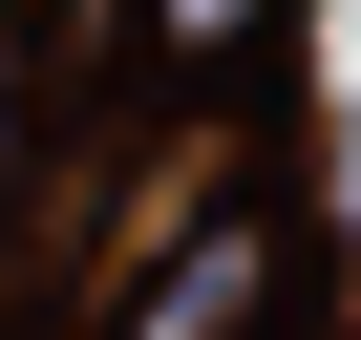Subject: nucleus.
I'll return each instance as SVG.
<instances>
[{"instance_id": "f03ea898", "label": "nucleus", "mask_w": 361, "mask_h": 340, "mask_svg": "<svg viewBox=\"0 0 361 340\" xmlns=\"http://www.w3.org/2000/svg\"><path fill=\"white\" fill-rule=\"evenodd\" d=\"M276 0H149V64H255Z\"/></svg>"}, {"instance_id": "f257e3e1", "label": "nucleus", "mask_w": 361, "mask_h": 340, "mask_svg": "<svg viewBox=\"0 0 361 340\" xmlns=\"http://www.w3.org/2000/svg\"><path fill=\"white\" fill-rule=\"evenodd\" d=\"M106 340H276V234H255V213H192V255L128 277Z\"/></svg>"}]
</instances>
